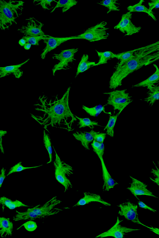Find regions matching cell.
I'll list each match as a JSON object with an SVG mask.
<instances>
[{
	"instance_id": "cell-1",
	"label": "cell",
	"mask_w": 159,
	"mask_h": 238,
	"mask_svg": "<svg viewBox=\"0 0 159 238\" xmlns=\"http://www.w3.org/2000/svg\"><path fill=\"white\" fill-rule=\"evenodd\" d=\"M71 89V86H69L61 95L42 93L33 104L34 110L40 113H30V117L43 129L49 131L62 129L68 132H73V125L77 119L69 104Z\"/></svg>"
},
{
	"instance_id": "cell-2",
	"label": "cell",
	"mask_w": 159,
	"mask_h": 238,
	"mask_svg": "<svg viewBox=\"0 0 159 238\" xmlns=\"http://www.w3.org/2000/svg\"><path fill=\"white\" fill-rule=\"evenodd\" d=\"M62 201L59 199L57 195H55L44 203L28 208L23 211L16 210L12 217L14 222L19 221L31 220L41 221L44 223L45 220L49 216L58 214L70 208L68 206L58 207L61 205Z\"/></svg>"
},
{
	"instance_id": "cell-3",
	"label": "cell",
	"mask_w": 159,
	"mask_h": 238,
	"mask_svg": "<svg viewBox=\"0 0 159 238\" xmlns=\"http://www.w3.org/2000/svg\"><path fill=\"white\" fill-rule=\"evenodd\" d=\"M159 60V51L147 55H134V56L120 67L115 69L110 77L108 87L110 90L117 89L123 81L133 72Z\"/></svg>"
},
{
	"instance_id": "cell-4",
	"label": "cell",
	"mask_w": 159,
	"mask_h": 238,
	"mask_svg": "<svg viewBox=\"0 0 159 238\" xmlns=\"http://www.w3.org/2000/svg\"><path fill=\"white\" fill-rule=\"evenodd\" d=\"M25 1L19 0H0V29L3 32L16 26L17 20L23 14Z\"/></svg>"
},
{
	"instance_id": "cell-5",
	"label": "cell",
	"mask_w": 159,
	"mask_h": 238,
	"mask_svg": "<svg viewBox=\"0 0 159 238\" xmlns=\"http://www.w3.org/2000/svg\"><path fill=\"white\" fill-rule=\"evenodd\" d=\"M54 158L52 162L54 171V176L57 182L63 187L65 193L72 189L73 185L70 180L75 169L71 165L64 161L58 153L53 144Z\"/></svg>"
},
{
	"instance_id": "cell-6",
	"label": "cell",
	"mask_w": 159,
	"mask_h": 238,
	"mask_svg": "<svg viewBox=\"0 0 159 238\" xmlns=\"http://www.w3.org/2000/svg\"><path fill=\"white\" fill-rule=\"evenodd\" d=\"M102 94L107 96L105 104L113 107V113H121L134 100L133 97L127 89L117 88Z\"/></svg>"
},
{
	"instance_id": "cell-7",
	"label": "cell",
	"mask_w": 159,
	"mask_h": 238,
	"mask_svg": "<svg viewBox=\"0 0 159 238\" xmlns=\"http://www.w3.org/2000/svg\"><path fill=\"white\" fill-rule=\"evenodd\" d=\"M79 50L78 47H73L54 52L51 56L52 60L56 61L51 69L52 76H55L59 71L71 69V65L76 60L75 57Z\"/></svg>"
},
{
	"instance_id": "cell-8",
	"label": "cell",
	"mask_w": 159,
	"mask_h": 238,
	"mask_svg": "<svg viewBox=\"0 0 159 238\" xmlns=\"http://www.w3.org/2000/svg\"><path fill=\"white\" fill-rule=\"evenodd\" d=\"M109 29L107 22L102 20L84 30L80 34L75 35L76 39L85 40L90 42L107 40L110 36Z\"/></svg>"
},
{
	"instance_id": "cell-9",
	"label": "cell",
	"mask_w": 159,
	"mask_h": 238,
	"mask_svg": "<svg viewBox=\"0 0 159 238\" xmlns=\"http://www.w3.org/2000/svg\"><path fill=\"white\" fill-rule=\"evenodd\" d=\"M44 26L43 22L33 16L25 19L16 31L22 37L47 36L48 34L43 30Z\"/></svg>"
},
{
	"instance_id": "cell-10",
	"label": "cell",
	"mask_w": 159,
	"mask_h": 238,
	"mask_svg": "<svg viewBox=\"0 0 159 238\" xmlns=\"http://www.w3.org/2000/svg\"><path fill=\"white\" fill-rule=\"evenodd\" d=\"M118 208V214L124 219L134 224L147 227V225L142 222L139 218L138 208L137 203L133 202L129 198H127L116 205Z\"/></svg>"
},
{
	"instance_id": "cell-11",
	"label": "cell",
	"mask_w": 159,
	"mask_h": 238,
	"mask_svg": "<svg viewBox=\"0 0 159 238\" xmlns=\"http://www.w3.org/2000/svg\"><path fill=\"white\" fill-rule=\"evenodd\" d=\"M125 220L117 216L115 223L108 229L97 235L94 238L111 237L115 238H125L129 233L142 230L141 228H133L121 224Z\"/></svg>"
},
{
	"instance_id": "cell-12",
	"label": "cell",
	"mask_w": 159,
	"mask_h": 238,
	"mask_svg": "<svg viewBox=\"0 0 159 238\" xmlns=\"http://www.w3.org/2000/svg\"><path fill=\"white\" fill-rule=\"evenodd\" d=\"M132 15L133 13L128 11L123 13L118 23L113 26V29L119 31L124 37L130 36L139 33L142 27L133 23Z\"/></svg>"
},
{
	"instance_id": "cell-13",
	"label": "cell",
	"mask_w": 159,
	"mask_h": 238,
	"mask_svg": "<svg viewBox=\"0 0 159 238\" xmlns=\"http://www.w3.org/2000/svg\"><path fill=\"white\" fill-rule=\"evenodd\" d=\"M75 37V35L57 37L48 35L43 40L44 46L40 55V59L43 61L46 60L47 56L49 53L67 42L71 40L76 39Z\"/></svg>"
},
{
	"instance_id": "cell-14",
	"label": "cell",
	"mask_w": 159,
	"mask_h": 238,
	"mask_svg": "<svg viewBox=\"0 0 159 238\" xmlns=\"http://www.w3.org/2000/svg\"><path fill=\"white\" fill-rule=\"evenodd\" d=\"M130 182L126 190L130 192L135 198L141 196H145L158 199L159 197L152 192L148 184L143 181L129 175Z\"/></svg>"
},
{
	"instance_id": "cell-15",
	"label": "cell",
	"mask_w": 159,
	"mask_h": 238,
	"mask_svg": "<svg viewBox=\"0 0 159 238\" xmlns=\"http://www.w3.org/2000/svg\"><path fill=\"white\" fill-rule=\"evenodd\" d=\"M30 60V59H27L19 64L0 67V78L10 76L16 79H20L24 74L23 67Z\"/></svg>"
},
{
	"instance_id": "cell-16",
	"label": "cell",
	"mask_w": 159,
	"mask_h": 238,
	"mask_svg": "<svg viewBox=\"0 0 159 238\" xmlns=\"http://www.w3.org/2000/svg\"><path fill=\"white\" fill-rule=\"evenodd\" d=\"M99 159L100 162L102 170V193L108 192L114 189L116 186H119V183L109 171L103 157H101Z\"/></svg>"
},
{
	"instance_id": "cell-17",
	"label": "cell",
	"mask_w": 159,
	"mask_h": 238,
	"mask_svg": "<svg viewBox=\"0 0 159 238\" xmlns=\"http://www.w3.org/2000/svg\"><path fill=\"white\" fill-rule=\"evenodd\" d=\"M95 202L101 204L105 206L110 207L111 205V203L104 199L102 196L100 194L87 191L83 193L82 197L71 208L84 206L90 203Z\"/></svg>"
},
{
	"instance_id": "cell-18",
	"label": "cell",
	"mask_w": 159,
	"mask_h": 238,
	"mask_svg": "<svg viewBox=\"0 0 159 238\" xmlns=\"http://www.w3.org/2000/svg\"><path fill=\"white\" fill-rule=\"evenodd\" d=\"M146 88L148 90L144 97L138 99L141 102L146 103L150 108L159 100V84L149 86Z\"/></svg>"
},
{
	"instance_id": "cell-19",
	"label": "cell",
	"mask_w": 159,
	"mask_h": 238,
	"mask_svg": "<svg viewBox=\"0 0 159 238\" xmlns=\"http://www.w3.org/2000/svg\"><path fill=\"white\" fill-rule=\"evenodd\" d=\"M71 134L75 139L80 143L85 150L90 151L91 147L90 145L93 140V139L89 131L77 130L74 131Z\"/></svg>"
},
{
	"instance_id": "cell-20",
	"label": "cell",
	"mask_w": 159,
	"mask_h": 238,
	"mask_svg": "<svg viewBox=\"0 0 159 238\" xmlns=\"http://www.w3.org/2000/svg\"><path fill=\"white\" fill-rule=\"evenodd\" d=\"M0 204L1 206L2 213L5 212L6 208L9 209H14L22 207L28 208L34 206L33 205L25 204L16 199L12 200L5 195L0 197Z\"/></svg>"
},
{
	"instance_id": "cell-21",
	"label": "cell",
	"mask_w": 159,
	"mask_h": 238,
	"mask_svg": "<svg viewBox=\"0 0 159 238\" xmlns=\"http://www.w3.org/2000/svg\"><path fill=\"white\" fill-rule=\"evenodd\" d=\"M11 218L4 216L0 217V238H9L12 236L14 228Z\"/></svg>"
},
{
	"instance_id": "cell-22",
	"label": "cell",
	"mask_w": 159,
	"mask_h": 238,
	"mask_svg": "<svg viewBox=\"0 0 159 238\" xmlns=\"http://www.w3.org/2000/svg\"><path fill=\"white\" fill-rule=\"evenodd\" d=\"M153 66L155 70L154 72L146 79L133 84L131 88L147 87L148 86L156 84H159V67L157 64L153 63Z\"/></svg>"
},
{
	"instance_id": "cell-23",
	"label": "cell",
	"mask_w": 159,
	"mask_h": 238,
	"mask_svg": "<svg viewBox=\"0 0 159 238\" xmlns=\"http://www.w3.org/2000/svg\"><path fill=\"white\" fill-rule=\"evenodd\" d=\"M144 0H140L137 3L132 5H130L126 7L127 11L132 13L133 12H143L147 14L154 21L156 22L157 18L154 12L150 11L148 7L143 4Z\"/></svg>"
},
{
	"instance_id": "cell-24",
	"label": "cell",
	"mask_w": 159,
	"mask_h": 238,
	"mask_svg": "<svg viewBox=\"0 0 159 238\" xmlns=\"http://www.w3.org/2000/svg\"><path fill=\"white\" fill-rule=\"evenodd\" d=\"M96 63L94 61L90 60L89 54H83L81 56L77 66L75 76V79H76L80 73H84L92 67H94Z\"/></svg>"
},
{
	"instance_id": "cell-25",
	"label": "cell",
	"mask_w": 159,
	"mask_h": 238,
	"mask_svg": "<svg viewBox=\"0 0 159 238\" xmlns=\"http://www.w3.org/2000/svg\"><path fill=\"white\" fill-rule=\"evenodd\" d=\"M43 143L47 153L49 160L46 164L52 163L53 160V144L51 137L50 131L43 129Z\"/></svg>"
},
{
	"instance_id": "cell-26",
	"label": "cell",
	"mask_w": 159,
	"mask_h": 238,
	"mask_svg": "<svg viewBox=\"0 0 159 238\" xmlns=\"http://www.w3.org/2000/svg\"><path fill=\"white\" fill-rule=\"evenodd\" d=\"M121 113L117 112L109 115L108 119L107 124L104 126L103 131L110 138L115 136V128L118 118Z\"/></svg>"
},
{
	"instance_id": "cell-27",
	"label": "cell",
	"mask_w": 159,
	"mask_h": 238,
	"mask_svg": "<svg viewBox=\"0 0 159 238\" xmlns=\"http://www.w3.org/2000/svg\"><path fill=\"white\" fill-rule=\"evenodd\" d=\"M106 104H98L92 107H88L84 105L81 106L82 109L89 116L92 117H98L102 113L110 115L112 113L111 112L106 111Z\"/></svg>"
},
{
	"instance_id": "cell-28",
	"label": "cell",
	"mask_w": 159,
	"mask_h": 238,
	"mask_svg": "<svg viewBox=\"0 0 159 238\" xmlns=\"http://www.w3.org/2000/svg\"><path fill=\"white\" fill-rule=\"evenodd\" d=\"M78 4V1L75 0H56L55 5L49 12V14L53 13L59 8H61L62 13H66Z\"/></svg>"
},
{
	"instance_id": "cell-29",
	"label": "cell",
	"mask_w": 159,
	"mask_h": 238,
	"mask_svg": "<svg viewBox=\"0 0 159 238\" xmlns=\"http://www.w3.org/2000/svg\"><path fill=\"white\" fill-rule=\"evenodd\" d=\"M96 4L105 7L107 14L112 11H121V3L118 0H104L96 2Z\"/></svg>"
},
{
	"instance_id": "cell-30",
	"label": "cell",
	"mask_w": 159,
	"mask_h": 238,
	"mask_svg": "<svg viewBox=\"0 0 159 238\" xmlns=\"http://www.w3.org/2000/svg\"><path fill=\"white\" fill-rule=\"evenodd\" d=\"M77 119V127L79 129L89 127L91 130L96 127H102L97 121H92L89 117L82 118L75 115Z\"/></svg>"
},
{
	"instance_id": "cell-31",
	"label": "cell",
	"mask_w": 159,
	"mask_h": 238,
	"mask_svg": "<svg viewBox=\"0 0 159 238\" xmlns=\"http://www.w3.org/2000/svg\"><path fill=\"white\" fill-rule=\"evenodd\" d=\"M137 50V48L116 53L115 58L118 60L119 62L116 65L115 69L120 67L133 58L134 56L135 52Z\"/></svg>"
},
{
	"instance_id": "cell-32",
	"label": "cell",
	"mask_w": 159,
	"mask_h": 238,
	"mask_svg": "<svg viewBox=\"0 0 159 238\" xmlns=\"http://www.w3.org/2000/svg\"><path fill=\"white\" fill-rule=\"evenodd\" d=\"M95 51L98 57V60L95 66L107 64L109 61L115 58L116 53L111 51H100L96 49Z\"/></svg>"
},
{
	"instance_id": "cell-33",
	"label": "cell",
	"mask_w": 159,
	"mask_h": 238,
	"mask_svg": "<svg viewBox=\"0 0 159 238\" xmlns=\"http://www.w3.org/2000/svg\"><path fill=\"white\" fill-rule=\"evenodd\" d=\"M43 164H41L40 165H38L34 166L26 167L23 165L22 161V160H20L8 168L7 177L10 175L15 173L21 172L26 170L39 168L43 166Z\"/></svg>"
},
{
	"instance_id": "cell-34",
	"label": "cell",
	"mask_w": 159,
	"mask_h": 238,
	"mask_svg": "<svg viewBox=\"0 0 159 238\" xmlns=\"http://www.w3.org/2000/svg\"><path fill=\"white\" fill-rule=\"evenodd\" d=\"M56 0H35L33 1V6L39 7L44 11H51L54 5Z\"/></svg>"
},
{
	"instance_id": "cell-35",
	"label": "cell",
	"mask_w": 159,
	"mask_h": 238,
	"mask_svg": "<svg viewBox=\"0 0 159 238\" xmlns=\"http://www.w3.org/2000/svg\"><path fill=\"white\" fill-rule=\"evenodd\" d=\"M90 145L93 152L98 158L103 157L105 150L104 143H99L93 140Z\"/></svg>"
},
{
	"instance_id": "cell-36",
	"label": "cell",
	"mask_w": 159,
	"mask_h": 238,
	"mask_svg": "<svg viewBox=\"0 0 159 238\" xmlns=\"http://www.w3.org/2000/svg\"><path fill=\"white\" fill-rule=\"evenodd\" d=\"M153 166L152 167L150 173L152 177H149L150 180L154 184L159 187V167L155 161H152Z\"/></svg>"
},
{
	"instance_id": "cell-37",
	"label": "cell",
	"mask_w": 159,
	"mask_h": 238,
	"mask_svg": "<svg viewBox=\"0 0 159 238\" xmlns=\"http://www.w3.org/2000/svg\"><path fill=\"white\" fill-rule=\"evenodd\" d=\"M89 131L93 136V140L99 143H104L107 135L105 132L97 131L94 129L91 130Z\"/></svg>"
},
{
	"instance_id": "cell-38",
	"label": "cell",
	"mask_w": 159,
	"mask_h": 238,
	"mask_svg": "<svg viewBox=\"0 0 159 238\" xmlns=\"http://www.w3.org/2000/svg\"><path fill=\"white\" fill-rule=\"evenodd\" d=\"M34 36L21 37L26 40V42L30 44L32 46H39L40 45V42L43 40L45 37L48 36Z\"/></svg>"
},
{
	"instance_id": "cell-39",
	"label": "cell",
	"mask_w": 159,
	"mask_h": 238,
	"mask_svg": "<svg viewBox=\"0 0 159 238\" xmlns=\"http://www.w3.org/2000/svg\"><path fill=\"white\" fill-rule=\"evenodd\" d=\"M22 227H23L26 231L32 232L34 231L37 229L38 226L35 221L31 220H28L25 221L24 223L20 226L16 230H19Z\"/></svg>"
},
{
	"instance_id": "cell-40",
	"label": "cell",
	"mask_w": 159,
	"mask_h": 238,
	"mask_svg": "<svg viewBox=\"0 0 159 238\" xmlns=\"http://www.w3.org/2000/svg\"><path fill=\"white\" fill-rule=\"evenodd\" d=\"M137 200V203L139 207L141 209L147 210L153 213L157 214L158 211L150 206L147 205L143 201L140 199L139 197L136 198Z\"/></svg>"
},
{
	"instance_id": "cell-41",
	"label": "cell",
	"mask_w": 159,
	"mask_h": 238,
	"mask_svg": "<svg viewBox=\"0 0 159 238\" xmlns=\"http://www.w3.org/2000/svg\"><path fill=\"white\" fill-rule=\"evenodd\" d=\"M8 133L7 130H4L3 129H1L0 130V152L1 154L5 153V149L3 145V138L5 135L8 134Z\"/></svg>"
},
{
	"instance_id": "cell-42",
	"label": "cell",
	"mask_w": 159,
	"mask_h": 238,
	"mask_svg": "<svg viewBox=\"0 0 159 238\" xmlns=\"http://www.w3.org/2000/svg\"><path fill=\"white\" fill-rule=\"evenodd\" d=\"M7 167L6 166H3L0 169V188H2L3 183L7 178Z\"/></svg>"
},
{
	"instance_id": "cell-43",
	"label": "cell",
	"mask_w": 159,
	"mask_h": 238,
	"mask_svg": "<svg viewBox=\"0 0 159 238\" xmlns=\"http://www.w3.org/2000/svg\"><path fill=\"white\" fill-rule=\"evenodd\" d=\"M148 8L151 11L154 9L159 8V0H152L148 2Z\"/></svg>"
},
{
	"instance_id": "cell-44",
	"label": "cell",
	"mask_w": 159,
	"mask_h": 238,
	"mask_svg": "<svg viewBox=\"0 0 159 238\" xmlns=\"http://www.w3.org/2000/svg\"><path fill=\"white\" fill-rule=\"evenodd\" d=\"M146 228L148 229L152 233L159 236V227L148 225Z\"/></svg>"
},
{
	"instance_id": "cell-45",
	"label": "cell",
	"mask_w": 159,
	"mask_h": 238,
	"mask_svg": "<svg viewBox=\"0 0 159 238\" xmlns=\"http://www.w3.org/2000/svg\"><path fill=\"white\" fill-rule=\"evenodd\" d=\"M26 43V40L22 37H21L18 41V44L20 46L22 47L24 46Z\"/></svg>"
},
{
	"instance_id": "cell-46",
	"label": "cell",
	"mask_w": 159,
	"mask_h": 238,
	"mask_svg": "<svg viewBox=\"0 0 159 238\" xmlns=\"http://www.w3.org/2000/svg\"><path fill=\"white\" fill-rule=\"evenodd\" d=\"M32 45L30 44L26 43V44L23 47L25 50L28 51L30 50L31 47Z\"/></svg>"
},
{
	"instance_id": "cell-47",
	"label": "cell",
	"mask_w": 159,
	"mask_h": 238,
	"mask_svg": "<svg viewBox=\"0 0 159 238\" xmlns=\"http://www.w3.org/2000/svg\"><path fill=\"white\" fill-rule=\"evenodd\" d=\"M156 162L158 166L159 167V160L157 161H156Z\"/></svg>"
}]
</instances>
